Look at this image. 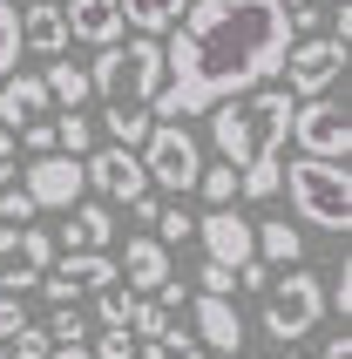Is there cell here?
I'll return each mask as SVG.
<instances>
[{"label":"cell","instance_id":"30","mask_svg":"<svg viewBox=\"0 0 352 359\" xmlns=\"http://www.w3.org/2000/svg\"><path fill=\"white\" fill-rule=\"evenodd\" d=\"M48 339H55V346H81V339H88V319H81L75 305H55V319H48Z\"/></svg>","mask_w":352,"mask_h":359},{"label":"cell","instance_id":"39","mask_svg":"<svg viewBox=\"0 0 352 359\" xmlns=\"http://www.w3.org/2000/svg\"><path fill=\"white\" fill-rule=\"evenodd\" d=\"M325 305H332L339 319H352V264H346V271H339V285H332V292H325Z\"/></svg>","mask_w":352,"mask_h":359},{"label":"cell","instance_id":"29","mask_svg":"<svg viewBox=\"0 0 352 359\" xmlns=\"http://www.w3.org/2000/svg\"><path fill=\"white\" fill-rule=\"evenodd\" d=\"M129 325H136V339H156L163 325H170V312H163L149 292H136V305H129Z\"/></svg>","mask_w":352,"mask_h":359},{"label":"cell","instance_id":"41","mask_svg":"<svg viewBox=\"0 0 352 359\" xmlns=\"http://www.w3.org/2000/svg\"><path fill=\"white\" fill-rule=\"evenodd\" d=\"M48 359H95V353H88V339H81V346H48Z\"/></svg>","mask_w":352,"mask_h":359},{"label":"cell","instance_id":"15","mask_svg":"<svg viewBox=\"0 0 352 359\" xmlns=\"http://www.w3.org/2000/svg\"><path fill=\"white\" fill-rule=\"evenodd\" d=\"M48 81L41 75H0V122H7V129H20V122H34V116H48Z\"/></svg>","mask_w":352,"mask_h":359},{"label":"cell","instance_id":"1","mask_svg":"<svg viewBox=\"0 0 352 359\" xmlns=\"http://www.w3.org/2000/svg\"><path fill=\"white\" fill-rule=\"evenodd\" d=\"M292 48V20L278 0H190L163 48V88L149 95L156 122L210 116L217 102L271 81Z\"/></svg>","mask_w":352,"mask_h":359},{"label":"cell","instance_id":"36","mask_svg":"<svg viewBox=\"0 0 352 359\" xmlns=\"http://www.w3.org/2000/svg\"><path fill=\"white\" fill-rule=\"evenodd\" d=\"M34 285H41V271H34V264H7V271H0V292H14V299H27Z\"/></svg>","mask_w":352,"mask_h":359},{"label":"cell","instance_id":"25","mask_svg":"<svg viewBox=\"0 0 352 359\" xmlns=\"http://www.w3.org/2000/svg\"><path fill=\"white\" fill-rule=\"evenodd\" d=\"M20 68V14L14 0H0V75H14Z\"/></svg>","mask_w":352,"mask_h":359},{"label":"cell","instance_id":"11","mask_svg":"<svg viewBox=\"0 0 352 359\" xmlns=\"http://www.w3.org/2000/svg\"><path fill=\"white\" fill-rule=\"evenodd\" d=\"M196 238H203V258H217V264H244V258H257V238H251V217H237L231 203H210V217H196Z\"/></svg>","mask_w":352,"mask_h":359},{"label":"cell","instance_id":"38","mask_svg":"<svg viewBox=\"0 0 352 359\" xmlns=\"http://www.w3.org/2000/svg\"><path fill=\"white\" fill-rule=\"evenodd\" d=\"M278 7H285V20H292L298 34H312V27H318V7H312V0H278Z\"/></svg>","mask_w":352,"mask_h":359},{"label":"cell","instance_id":"45","mask_svg":"<svg viewBox=\"0 0 352 359\" xmlns=\"http://www.w3.org/2000/svg\"><path fill=\"white\" fill-rule=\"evenodd\" d=\"M0 359H7V353H0Z\"/></svg>","mask_w":352,"mask_h":359},{"label":"cell","instance_id":"17","mask_svg":"<svg viewBox=\"0 0 352 359\" xmlns=\"http://www.w3.org/2000/svg\"><path fill=\"white\" fill-rule=\"evenodd\" d=\"M20 48H34V55H68V14H61L55 0H34L27 14H20Z\"/></svg>","mask_w":352,"mask_h":359},{"label":"cell","instance_id":"24","mask_svg":"<svg viewBox=\"0 0 352 359\" xmlns=\"http://www.w3.org/2000/svg\"><path fill=\"white\" fill-rule=\"evenodd\" d=\"M142 353H149V359H203V346H196V332H176V325H163L156 339H142Z\"/></svg>","mask_w":352,"mask_h":359},{"label":"cell","instance_id":"4","mask_svg":"<svg viewBox=\"0 0 352 359\" xmlns=\"http://www.w3.org/2000/svg\"><path fill=\"white\" fill-rule=\"evenodd\" d=\"M278 190H292V210L312 231H346L352 224V177L346 163H325V156H298L285 177H278Z\"/></svg>","mask_w":352,"mask_h":359},{"label":"cell","instance_id":"31","mask_svg":"<svg viewBox=\"0 0 352 359\" xmlns=\"http://www.w3.org/2000/svg\"><path fill=\"white\" fill-rule=\"evenodd\" d=\"M88 353L95 359H136V332H129V325H102Z\"/></svg>","mask_w":352,"mask_h":359},{"label":"cell","instance_id":"40","mask_svg":"<svg viewBox=\"0 0 352 359\" xmlns=\"http://www.w3.org/2000/svg\"><path fill=\"white\" fill-rule=\"evenodd\" d=\"M0 183H14V129L0 122Z\"/></svg>","mask_w":352,"mask_h":359},{"label":"cell","instance_id":"37","mask_svg":"<svg viewBox=\"0 0 352 359\" xmlns=\"http://www.w3.org/2000/svg\"><path fill=\"white\" fill-rule=\"evenodd\" d=\"M20 142H27V149H34V156H48V149H55V122H20Z\"/></svg>","mask_w":352,"mask_h":359},{"label":"cell","instance_id":"10","mask_svg":"<svg viewBox=\"0 0 352 359\" xmlns=\"http://www.w3.org/2000/svg\"><path fill=\"white\" fill-rule=\"evenodd\" d=\"M81 177H88V190H102L109 203H136L142 190H149V170H142V156H136V149H122V142L95 149V156L81 163Z\"/></svg>","mask_w":352,"mask_h":359},{"label":"cell","instance_id":"21","mask_svg":"<svg viewBox=\"0 0 352 359\" xmlns=\"http://www.w3.org/2000/svg\"><path fill=\"white\" fill-rule=\"evenodd\" d=\"M41 81H48V95H55V102H68V109H81V102H88V95H95V88H88V68H75V61H48V75H41Z\"/></svg>","mask_w":352,"mask_h":359},{"label":"cell","instance_id":"28","mask_svg":"<svg viewBox=\"0 0 352 359\" xmlns=\"http://www.w3.org/2000/svg\"><path fill=\"white\" fill-rule=\"evenodd\" d=\"M129 305H136V292H122V278H116V285L95 292V319L102 325H129Z\"/></svg>","mask_w":352,"mask_h":359},{"label":"cell","instance_id":"33","mask_svg":"<svg viewBox=\"0 0 352 359\" xmlns=\"http://www.w3.org/2000/svg\"><path fill=\"white\" fill-rule=\"evenodd\" d=\"M156 238H163V244H183V238H196V217L183 210V203H170V210H156Z\"/></svg>","mask_w":352,"mask_h":359},{"label":"cell","instance_id":"2","mask_svg":"<svg viewBox=\"0 0 352 359\" xmlns=\"http://www.w3.org/2000/svg\"><path fill=\"white\" fill-rule=\"evenodd\" d=\"M292 88H271V81H257V88H244V95L217 102L210 109V142L217 156L231 163V170H244V163L257 156H278L285 149V136H292Z\"/></svg>","mask_w":352,"mask_h":359},{"label":"cell","instance_id":"32","mask_svg":"<svg viewBox=\"0 0 352 359\" xmlns=\"http://www.w3.org/2000/svg\"><path fill=\"white\" fill-rule=\"evenodd\" d=\"M7 339H14V353H7V359H48V346H55V339H48V325H27V319H20Z\"/></svg>","mask_w":352,"mask_h":359},{"label":"cell","instance_id":"42","mask_svg":"<svg viewBox=\"0 0 352 359\" xmlns=\"http://www.w3.org/2000/svg\"><path fill=\"white\" fill-rule=\"evenodd\" d=\"M325 359H352V339H346V332H332V339H325Z\"/></svg>","mask_w":352,"mask_h":359},{"label":"cell","instance_id":"8","mask_svg":"<svg viewBox=\"0 0 352 359\" xmlns=\"http://www.w3.org/2000/svg\"><path fill=\"white\" fill-rule=\"evenodd\" d=\"M278 75L292 81V95H332V81L346 75V41L339 34H312L285 48V68Z\"/></svg>","mask_w":352,"mask_h":359},{"label":"cell","instance_id":"12","mask_svg":"<svg viewBox=\"0 0 352 359\" xmlns=\"http://www.w3.org/2000/svg\"><path fill=\"white\" fill-rule=\"evenodd\" d=\"M190 325H196V346H203V353H237V346H244L237 305L217 299V292H196V299H190Z\"/></svg>","mask_w":352,"mask_h":359},{"label":"cell","instance_id":"19","mask_svg":"<svg viewBox=\"0 0 352 359\" xmlns=\"http://www.w3.org/2000/svg\"><path fill=\"white\" fill-rule=\"evenodd\" d=\"M122 7V27H136V34H170L176 14L190 7V0H116Z\"/></svg>","mask_w":352,"mask_h":359},{"label":"cell","instance_id":"26","mask_svg":"<svg viewBox=\"0 0 352 359\" xmlns=\"http://www.w3.org/2000/svg\"><path fill=\"white\" fill-rule=\"evenodd\" d=\"M14 258H20V264H34V271H48V264H55V238H48V231H34V224H20Z\"/></svg>","mask_w":352,"mask_h":359},{"label":"cell","instance_id":"3","mask_svg":"<svg viewBox=\"0 0 352 359\" xmlns=\"http://www.w3.org/2000/svg\"><path fill=\"white\" fill-rule=\"evenodd\" d=\"M88 88H95L102 102H142V109H149V95L163 88V41L156 34L109 41L95 55V68H88Z\"/></svg>","mask_w":352,"mask_h":359},{"label":"cell","instance_id":"34","mask_svg":"<svg viewBox=\"0 0 352 359\" xmlns=\"http://www.w3.org/2000/svg\"><path fill=\"white\" fill-rule=\"evenodd\" d=\"M196 292L231 299V292H237V271H231V264H217V258H203V264H196Z\"/></svg>","mask_w":352,"mask_h":359},{"label":"cell","instance_id":"35","mask_svg":"<svg viewBox=\"0 0 352 359\" xmlns=\"http://www.w3.org/2000/svg\"><path fill=\"white\" fill-rule=\"evenodd\" d=\"M0 224H34V197L14 190V183H0Z\"/></svg>","mask_w":352,"mask_h":359},{"label":"cell","instance_id":"16","mask_svg":"<svg viewBox=\"0 0 352 359\" xmlns=\"http://www.w3.org/2000/svg\"><path fill=\"white\" fill-rule=\"evenodd\" d=\"M116 271L129 278V292H156L170 278V244L163 238H129V251L116 258Z\"/></svg>","mask_w":352,"mask_h":359},{"label":"cell","instance_id":"22","mask_svg":"<svg viewBox=\"0 0 352 359\" xmlns=\"http://www.w3.org/2000/svg\"><path fill=\"white\" fill-rule=\"evenodd\" d=\"M102 122H109V136H116L122 149H136V142L149 136V122H156V116H149L142 102H109V116H102Z\"/></svg>","mask_w":352,"mask_h":359},{"label":"cell","instance_id":"43","mask_svg":"<svg viewBox=\"0 0 352 359\" xmlns=\"http://www.w3.org/2000/svg\"><path fill=\"white\" fill-rule=\"evenodd\" d=\"M14 244H20V224H0V258H14Z\"/></svg>","mask_w":352,"mask_h":359},{"label":"cell","instance_id":"20","mask_svg":"<svg viewBox=\"0 0 352 359\" xmlns=\"http://www.w3.org/2000/svg\"><path fill=\"white\" fill-rule=\"evenodd\" d=\"M251 238H257V258H264V264H298V258H305V238H298L285 217L251 224Z\"/></svg>","mask_w":352,"mask_h":359},{"label":"cell","instance_id":"9","mask_svg":"<svg viewBox=\"0 0 352 359\" xmlns=\"http://www.w3.org/2000/svg\"><path fill=\"white\" fill-rule=\"evenodd\" d=\"M20 190L34 197V210H68V203H81V190H88V177H81V156H68V149H48V156H34Z\"/></svg>","mask_w":352,"mask_h":359},{"label":"cell","instance_id":"13","mask_svg":"<svg viewBox=\"0 0 352 359\" xmlns=\"http://www.w3.org/2000/svg\"><path fill=\"white\" fill-rule=\"evenodd\" d=\"M68 41H88V48H109L122 41V7L116 0H68Z\"/></svg>","mask_w":352,"mask_h":359},{"label":"cell","instance_id":"6","mask_svg":"<svg viewBox=\"0 0 352 359\" xmlns=\"http://www.w3.org/2000/svg\"><path fill=\"white\" fill-rule=\"evenodd\" d=\"M136 149H142V170H149L156 190H170V197H190L196 190L203 149H196V136L183 129V122H149V136H142Z\"/></svg>","mask_w":352,"mask_h":359},{"label":"cell","instance_id":"14","mask_svg":"<svg viewBox=\"0 0 352 359\" xmlns=\"http://www.w3.org/2000/svg\"><path fill=\"white\" fill-rule=\"evenodd\" d=\"M61 244H68V251H109V244H116V210H109V203H68Z\"/></svg>","mask_w":352,"mask_h":359},{"label":"cell","instance_id":"7","mask_svg":"<svg viewBox=\"0 0 352 359\" xmlns=\"http://www.w3.org/2000/svg\"><path fill=\"white\" fill-rule=\"evenodd\" d=\"M292 136L305 156H325V163H346L352 156V116L339 109L332 95H305L292 109Z\"/></svg>","mask_w":352,"mask_h":359},{"label":"cell","instance_id":"5","mask_svg":"<svg viewBox=\"0 0 352 359\" xmlns=\"http://www.w3.org/2000/svg\"><path fill=\"white\" fill-rule=\"evenodd\" d=\"M325 319V285L305 271V264H285V278L271 285V299H264V339H278V346H298L312 325Z\"/></svg>","mask_w":352,"mask_h":359},{"label":"cell","instance_id":"46","mask_svg":"<svg viewBox=\"0 0 352 359\" xmlns=\"http://www.w3.org/2000/svg\"><path fill=\"white\" fill-rule=\"evenodd\" d=\"M231 359H237V353H231Z\"/></svg>","mask_w":352,"mask_h":359},{"label":"cell","instance_id":"44","mask_svg":"<svg viewBox=\"0 0 352 359\" xmlns=\"http://www.w3.org/2000/svg\"><path fill=\"white\" fill-rule=\"evenodd\" d=\"M278 359H305V353H298V346H285V353H278Z\"/></svg>","mask_w":352,"mask_h":359},{"label":"cell","instance_id":"27","mask_svg":"<svg viewBox=\"0 0 352 359\" xmlns=\"http://www.w3.org/2000/svg\"><path fill=\"white\" fill-rule=\"evenodd\" d=\"M196 190H203V203H237V170H231V163L196 170Z\"/></svg>","mask_w":352,"mask_h":359},{"label":"cell","instance_id":"23","mask_svg":"<svg viewBox=\"0 0 352 359\" xmlns=\"http://www.w3.org/2000/svg\"><path fill=\"white\" fill-rule=\"evenodd\" d=\"M55 149H68V156H88V149H95V122L81 116V109H68V116L55 122Z\"/></svg>","mask_w":352,"mask_h":359},{"label":"cell","instance_id":"18","mask_svg":"<svg viewBox=\"0 0 352 359\" xmlns=\"http://www.w3.org/2000/svg\"><path fill=\"white\" fill-rule=\"evenodd\" d=\"M55 271L75 285V292H102V285H116V278H122L109 251H68V258H55Z\"/></svg>","mask_w":352,"mask_h":359}]
</instances>
